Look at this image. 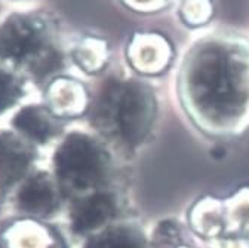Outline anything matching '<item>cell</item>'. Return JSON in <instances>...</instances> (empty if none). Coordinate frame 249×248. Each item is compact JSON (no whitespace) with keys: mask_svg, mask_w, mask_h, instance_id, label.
I'll list each match as a JSON object with an SVG mask.
<instances>
[{"mask_svg":"<svg viewBox=\"0 0 249 248\" xmlns=\"http://www.w3.org/2000/svg\"><path fill=\"white\" fill-rule=\"evenodd\" d=\"M129 63L141 73H158L172 58V46L159 33H135L128 43Z\"/></svg>","mask_w":249,"mask_h":248,"instance_id":"obj_5","label":"cell"},{"mask_svg":"<svg viewBox=\"0 0 249 248\" xmlns=\"http://www.w3.org/2000/svg\"><path fill=\"white\" fill-rule=\"evenodd\" d=\"M117 2L128 11L150 15V14H158V12L168 9L177 2V0H117Z\"/></svg>","mask_w":249,"mask_h":248,"instance_id":"obj_14","label":"cell"},{"mask_svg":"<svg viewBox=\"0 0 249 248\" xmlns=\"http://www.w3.org/2000/svg\"><path fill=\"white\" fill-rule=\"evenodd\" d=\"M25 95V79L0 66V113L14 107Z\"/></svg>","mask_w":249,"mask_h":248,"instance_id":"obj_12","label":"cell"},{"mask_svg":"<svg viewBox=\"0 0 249 248\" xmlns=\"http://www.w3.org/2000/svg\"><path fill=\"white\" fill-rule=\"evenodd\" d=\"M116 212V202L110 193L95 192L74 204L70 222L76 233H88L107 223Z\"/></svg>","mask_w":249,"mask_h":248,"instance_id":"obj_7","label":"cell"},{"mask_svg":"<svg viewBox=\"0 0 249 248\" xmlns=\"http://www.w3.org/2000/svg\"><path fill=\"white\" fill-rule=\"evenodd\" d=\"M98 125L116 133L129 146L142 141L154 117V97L148 86L134 79L108 77L92 106Z\"/></svg>","mask_w":249,"mask_h":248,"instance_id":"obj_3","label":"cell"},{"mask_svg":"<svg viewBox=\"0 0 249 248\" xmlns=\"http://www.w3.org/2000/svg\"><path fill=\"white\" fill-rule=\"evenodd\" d=\"M17 204L27 214L46 217L59 205V186L46 174L28 177L17 193Z\"/></svg>","mask_w":249,"mask_h":248,"instance_id":"obj_6","label":"cell"},{"mask_svg":"<svg viewBox=\"0 0 249 248\" xmlns=\"http://www.w3.org/2000/svg\"><path fill=\"white\" fill-rule=\"evenodd\" d=\"M213 17L212 0H182L178 8V18L190 28L208 24Z\"/></svg>","mask_w":249,"mask_h":248,"instance_id":"obj_13","label":"cell"},{"mask_svg":"<svg viewBox=\"0 0 249 248\" xmlns=\"http://www.w3.org/2000/svg\"><path fill=\"white\" fill-rule=\"evenodd\" d=\"M58 186L67 191H88L101 186L108 174V159L98 143L74 133L58 146L53 156Z\"/></svg>","mask_w":249,"mask_h":248,"instance_id":"obj_4","label":"cell"},{"mask_svg":"<svg viewBox=\"0 0 249 248\" xmlns=\"http://www.w3.org/2000/svg\"><path fill=\"white\" fill-rule=\"evenodd\" d=\"M56 21L42 11H11L0 19V66L25 80L51 82L66 67Z\"/></svg>","mask_w":249,"mask_h":248,"instance_id":"obj_2","label":"cell"},{"mask_svg":"<svg viewBox=\"0 0 249 248\" xmlns=\"http://www.w3.org/2000/svg\"><path fill=\"white\" fill-rule=\"evenodd\" d=\"M85 248H144L140 235L131 229L111 228L88 241Z\"/></svg>","mask_w":249,"mask_h":248,"instance_id":"obj_11","label":"cell"},{"mask_svg":"<svg viewBox=\"0 0 249 248\" xmlns=\"http://www.w3.org/2000/svg\"><path fill=\"white\" fill-rule=\"evenodd\" d=\"M58 114H55L48 106L28 104L14 116L12 125L25 138L35 143H46L59 130Z\"/></svg>","mask_w":249,"mask_h":248,"instance_id":"obj_9","label":"cell"},{"mask_svg":"<svg viewBox=\"0 0 249 248\" xmlns=\"http://www.w3.org/2000/svg\"><path fill=\"white\" fill-rule=\"evenodd\" d=\"M181 82L202 110L233 114L249 98V49L233 38L208 36L187 55Z\"/></svg>","mask_w":249,"mask_h":248,"instance_id":"obj_1","label":"cell"},{"mask_svg":"<svg viewBox=\"0 0 249 248\" xmlns=\"http://www.w3.org/2000/svg\"><path fill=\"white\" fill-rule=\"evenodd\" d=\"M69 57L82 72L98 73L108 63V43L100 36L83 35L70 46Z\"/></svg>","mask_w":249,"mask_h":248,"instance_id":"obj_10","label":"cell"},{"mask_svg":"<svg viewBox=\"0 0 249 248\" xmlns=\"http://www.w3.org/2000/svg\"><path fill=\"white\" fill-rule=\"evenodd\" d=\"M35 159L31 147L11 133L0 134V184L9 186L22 178Z\"/></svg>","mask_w":249,"mask_h":248,"instance_id":"obj_8","label":"cell"}]
</instances>
